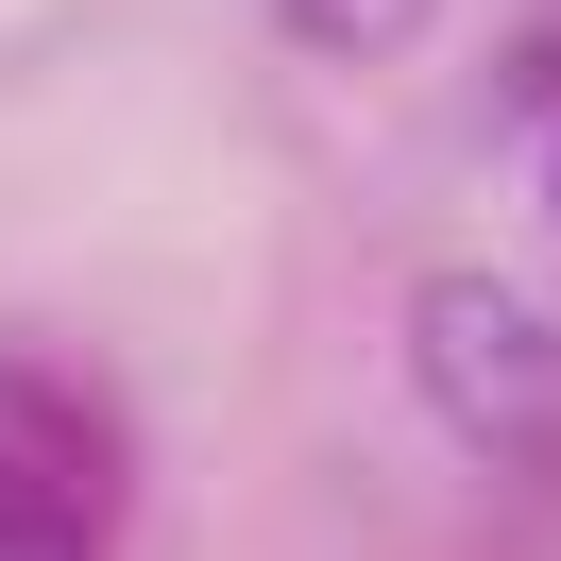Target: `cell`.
<instances>
[{
    "mask_svg": "<svg viewBox=\"0 0 561 561\" xmlns=\"http://www.w3.org/2000/svg\"><path fill=\"white\" fill-rule=\"evenodd\" d=\"M409 341H425V391H443V425H459V443H561V323L527 307V289L443 273Z\"/></svg>",
    "mask_w": 561,
    "mask_h": 561,
    "instance_id": "obj_1",
    "label": "cell"
},
{
    "mask_svg": "<svg viewBox=\"0 0 561 561\" xmlns=\"http://www.w3.org/2000/svg\"><path fill=\"white\" fill-rule=\"evenodd\" d=\"M0 561H85V493L18 443H0Z\"/></svg>",
    "mask_w": 561,
    "mask_h": 561,
    "instance_id": "obj_2",
    "label": "cell"
},
{
    "mask_svg": "<svg viewBox=\"0 0 561 561\" xmlns=\"http://www.w3.org/2000/svg\"><path fill=\"white\" fill-rule=\"evenodd\" d=\"M289 35L357 69V51H409V35H425V0H289Z\"/></svg>",
    "mask_w": 561,
    "mask_h": 561,
    "instance_id": "obj_3",
    "label": "cell"
},
{
    "mask_svg": "<svg viewBox=\"0 0 561 561\" xmlns=\"http://www.w3.org/2000/svg\"><path fill=\"white\" fill-rule=\"evenodd\" d=\"M545 205H561V137H545Z\"/></svg>",
    "mask_w": 561,
    "mask_h": 561,
    "instance_id": "obj_4",
    "label": "cell"
}]
</instances>
